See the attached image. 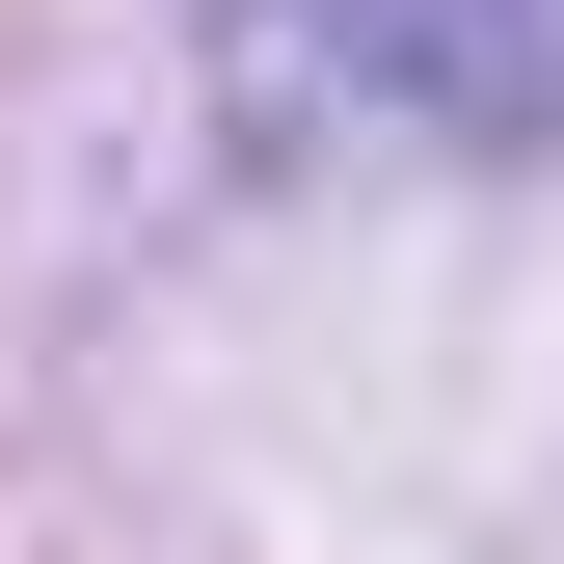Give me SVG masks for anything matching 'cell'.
I'll return each instance as SVG.
<instances>
[{
  "mask_svg": "<svg viewBox=\"0 0 564 564\" xmlns=\"http://www.w3.org/2000/svg\"><path fill=\"white\" fill-rule=\"evenodd\" d=\"M269 108H403V134H564V0H242Z\"/></svg>",
  "mask_w": 564,
  "mask_h": 564,
  "instance_id": "cell-1",
  "label": "cell"
}]
</instances>
